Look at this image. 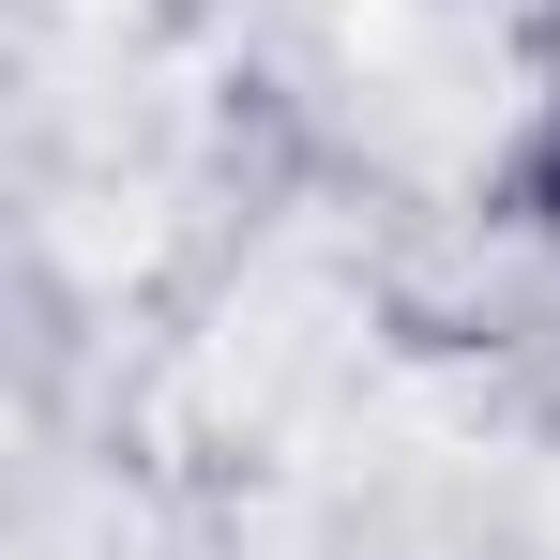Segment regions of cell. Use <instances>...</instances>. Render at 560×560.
Masks as SVG:
<instances>
[{
    "mask_svg": "<svg viewBox=\"0 0 560 560\" xmlns=\"http://www.w3.org/2000/svg\"><path fill=\"white\" fill-rule=\"evenodd\" d=\"M500 212H515L530 243H560V77L530 92V121H515V152H500Z\"/></svg>",
    "mask_w": 560,
    "mask_h": 560,
    "instance_id": "1",
    "label": "cell"
}]
</instances>
